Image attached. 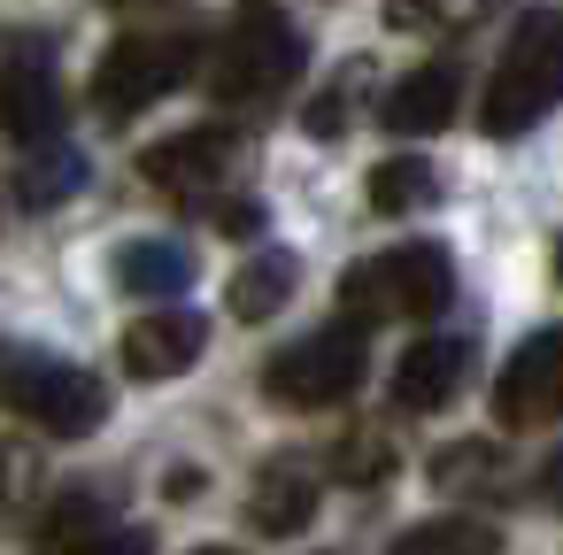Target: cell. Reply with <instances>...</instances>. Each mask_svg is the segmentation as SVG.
Listing matches in <instances>:
<instances>
[{"mask_svg":"<svg viewBox=\"0 0 563 555\" xmlns=\"http://www.w3.org/2000/svg\"><path fill=\"white\" fill-rule=\"evenodd\" d=\"M40 486V455L32 447H0V532L16 524V501Z\"/></svg>","mask_w":563,"mask_h":555,"instance_id":"22","label":"cell"},{"mask_svg":"<svg viewBox=\"0 0 563 555\" xmlns=\"http://www.w3.org/2000/svg\"><path fill=\"white\" fill-rule=\"evenodd\" d=\"M555 93H563V47H555V9H525L517 16V32H509V55H501V70H494V86H486V132L494 140H517V132H532L548 109H555Z\"/></svg>","mask_w":563,"mask_h":555,"instance_id":"3","label":"cell"},{"mask_svg":"<svg viewBox=\"0 0 563 555\" xmlns=\"http://www.w3.org/2000/svg\"><path fill=\"white\" fill-rule=\"evenodd\" d=\"M301 63H309L301 32H294L286 16L255 9V16H240V32L217 47V63H209V93L232 101V109H255V101H278V93L301 78Z\"/></svg>","mask_w":563,"mask_h":555,"instance_id":"5","label":"cell"},{"mask_svg":"<svg viewBox=\"0 0 563 555\" xmlns=\"http://www.w3.org/2000/svg\"><path fill=\"white\" fill-rule=\"evenodd\" d=\"M147 547H155L147 532H86V540H63L47 555H147Z\"/></svg>","mask_w":563,"mask_h":555,"instance_id":"25","label":"cell"},{"mask_svg":"<svg viewBox=\"0 0 563 555\" xmlns=\"http://www.w3.org/2000/svg\"><path fill=\"white\" fill-rule=\"evenodd\" d=\"M355 86H363V63H347V70H340V86L309 101V116H301V124H309V140H340V132H347V93H355Z\"/></svg>","mask_w":563,"mask_h":555,"instance_id":"20","label":"cell"},{"mask_svg":"<svg viewBox=\"0 0 563 555\" xmlns=\"http://www.w3.org/2000/svg\"><path fill=\"white\" fill-rule=\"evenodd\" d=\"M86 186V155L78 147H47L32 170H16V201L24 209H55L63 193H78Z\"/></svg>","mask_w":563,"mask_h":555,"instance_id":"18","label":"cell"},{"mask_svg":"<svg viewBox=\"0 0 563 555\" xmlns=\"http://www.w3.org/2000/svg\"><path fill=\"white\" fill-rule=\"evenodd\" d=\"M194 555H240V547H194Z\"/></svg>","mask_w":563,"mask_h":555,"instance_id":"28","label":"cell"},{"mask_svg":"<svg viewBox=\"0 0 563 555\" xmlns=\"http://www.w3.org/2000/svg\"><path fill=\"white\" fill-rule=\"evenodd\" d=\"M471 378V340H417L401 363H394V401L401 409H448Z\"/></svg>","mask_w":563,"mask_h":555,"instance_id":"12","label":"cell"},{"mask_svg":"<svg viewBox=\"0 0 563 555\" xmlns=\"http://www.w3.org/2000/svg\"><path fill=\"white\" fill-rule=\"evenodd\" d=\"M232 163H240V132H232V124H194V132H178V140H155V147L140 155V178H147L155 193H170V201H201Z\"/></svg>","mask_w":563,"mask_h":555,"instance_id":"7","label":"cell"},{"mask_svg":"<svg viewBox=\"0 0 563 555\" xmlns=\"http://www.w3.org/2000/svg\"><path fill=\"white\" fill-rule=\"evenodd\" d=\"M332 470L371 486V478H386V470H394V447H386L378 432H347V440H340V455H332Z\"/></svg>","mask_w":563,"mask_h":555,"instance_id":"21","label":"cell"},{"mask_svg":"<svg viewBox=\"0 0 563 555\" xmlns=\"http://www.w3.org/2000/svg\"><path fill=\"white\" fill-rule=\"evenodd\" d=\"M217 224H224V232H240V240H247V232H255V224H263V209H255V201H232V209H217Z\"/></svg>","mask_w":563,"mask_h":555,"instance_id":"26","label":"cell"},{"mask_svg":"<svg viewBox=\"0 0 563 555\" xmlns=\"http://www.w3.org/2000/svg\"><path fill=\"white\" fill-rule=\"evenodd\" d=\"M455 101H463V70H455V63H424V70H409V78H394V86H386L378 124H386V132L424 140V132H448Z\"/></svg>","mask_w":563,"mask_h":555,"instance_id":"11","label":"cell"},{"mask_svg":"<svg viewBox=\"0 0 563 555\" xmlns=\"http://www.w3.org/2000/svg\"><path fill=\"white\" fill-rule=\"evenodd\" d=\"M486 470H494V447H486V440H463V447H448V455L432 463L440 486H471V478H486Z\"/></svg>","mask_w":563,"mask_h":555,"instance_id":"24","label":"cell"},{"mask_svg":"<svg viewBox=\"0 0 563 555\" xmlns=\"http://www.w3.org/2000/svg\"><path fill=\"white\" fill-rule=\"evenodd\" d=\"M555 409H563V347H555V332H532L494 386V417L509 432H540V424H555Z\"/></svg>","mask_w":563,"mask_h":555,"instance_id":"9","label":"cell"},{"mask_svg":"<svg viewBox=\"0 0 563 555\" xmlns=\"http://www.w3.org/2000/svg\"><path fill=\"white\" fill-rule=\"evenodd\" d=\"M309 517H317V470H309V463H271V470L255 478L247 524L271 532V540H294V532H309Z\"/></svg>","mask_w":563,"mask_h":555,"instance_id":"13","label":"cell"},{"mask_svg":"<svg viewBox=\"0 0 563 555\" xmlns=\"http://www.w3.org/2000/svg\"><path fill=\"white\" fill-rule=\"evenodd\" d=\"M0 409H16L24 424H40L55 440H78L109 417V386L47 347H0Z\"/></svg>","mask_w":563,"mask_h":555,"instance_id":"1","label":"cell"},{"mask_svg":"<svg viewBox=\"0 0 563 555\" xmlns=\"http://www.w3.org/2000/svg\"><path fill=\"white\" fill-rule=\"evenodd\" d=\"M201 347H209V317H194V309H155V317H140V324L124 332V370H132L140 386H163V378L194 370Z\"/></svg>","mask_w":563,"mask_h":555,"instance_id":"10","label":"cell"},{"mask_svg":"<svg viewBox=\"0 0 563 555\" xmlns=\"http://www.w3.org/2000/svg\"><path fill=\"white\" fill-rule=\"evenodd\" d=\"M432 201H440V170H432L424 155H394V163L371 170V209H378V217H417V209H432Z\"/></svg>","mask_w":563,"mask_h":555,"instance_id":"16","label":"cell"},{"mask_svg":"<svg viewBox=\"0 0 563 555\" xmlns=\"http://www.w3.org/2000/svg\"><path fill=\"white\" fill-rule=\"evenodd\" d=\"M340 301H347V324H378V317L424 324V317H440L455 301V263H448V247L409 240V247H386V255L355 263L340 278Z\"/></svg>","mask_w":563,"mask_h":555,"instance_id":"2","label":"cell"},{"mask_svg":"<svg viewBox=\"0 0 563 555\" xmlns=\"http://www.w3.org/2000/svg\"><path fill=\"white\" fill-rule=\"evenodd\" d=\"M63 124V86H55V55L40 40H16L0 55V132L9 140H55Z\"/></svg>","mask_w":563,"mask_h":555,"instance_id":"8","label":"cell"},{"mask_svg":"<svg viewBox=\"0 0 563 555\" xmlns=\"http://www.w3.org/2000/svg\"><path fill=\"white\" fill-rule=\"evenodd\" d=\"M101 524V493H55L47 509V540H86Z\"/></svg>","mask_w":563,"mask_h":555,"instance_id":"23","label":"cell"},{"mask_svg":"<svg viewBox=\"0 0 563 555\" xmlns=\"http://www.w3.org/2000/svg\"><path fill=\"white\" fill-rule=\"evenodd\" d=\"M294 286H301V263H294L286 247H263V255L232 278V317H240V324H263V317H278V309L294 301Z\"/></svg>","mask_w":563,"mask_h":555,"instance_id":"15","label":"cell"},{"mask_svg":"<svg viewBox=\"0 0 563 555\" xmlns=\"http://www.w3.org/2000/svg\"><path fill=\"white\" fill-rule=\"evenodd\" d=\"M363 370H371L363 324H324V332H309V340H294V347L271 355L263 393L278 409H332V401H347L363 386Z\"/></svg>","mask_w":563,"mask_h":555,"instance_id":"6","label":"cell"},{"mask_svg":"<svg viewBox=\"0 0 563 555\" xmlns=\"http://www.w3.org/2000/svg\"><path fill=\"white\" fill-rule=\"evenodd\" d=\"M117 286L132 301H170L194 286V255L178 240H132V247H117Z\"/></svg>","mask_w":563,"mask_h":555,"instance_id":"14","label":"cell"},{"mask_svg":"<svg viewBox=\"0 0 563 555\" xmlns=\"http://www.w3.org/2000/svg\"><path fill=\"white\" fill-rule=\"evenodd\" d=\"M463 16H478V0H386V24L394 32H448Z\"/></svg>","mask_w":563,"mask_h":555,"instance_id":"19","label":"cell"},{"mask_svg":"<svg viewBox=\"0 0 563 555\" xmlns=\"http://www.w3.org/2000/svg\"><path fill=\"white\" fill-rule=\"evenodd\" d=\"M386 555H501V532L486 517H432V524H409Z\"/></svg>","mask_w":563,"mask_h":555,"instance_id":"17","label":"cell"},{"mask_svg":"<svg viewBox=\"0 0 563 555\" xmlns=\"http://www.w3.org/2000/svg\"><path fill=\"white\" fill-rule=\"evenodd\" d=\"M194 70H201V40H194V32H140V40H117V47L101 55V70H93V109H101L109 124H124V116H140V109H155L163 93H178Z\"/></svg>","mask_w":563,"mask_h":555,"instance_id":"4","label":"cell"},{"mask_svg":"<svg viewBox=\"0 0 563 555\" xmlns=\"http://www.w3.org/2000/svg\"><path fill=\"white\" fill-rule=\"evenodd\" d=\"M101 9H163V0H101Z\"/></svg>","mask_w":563,"mask_h":555,"instance_id":"27","label":"cell"}]
</instances>
